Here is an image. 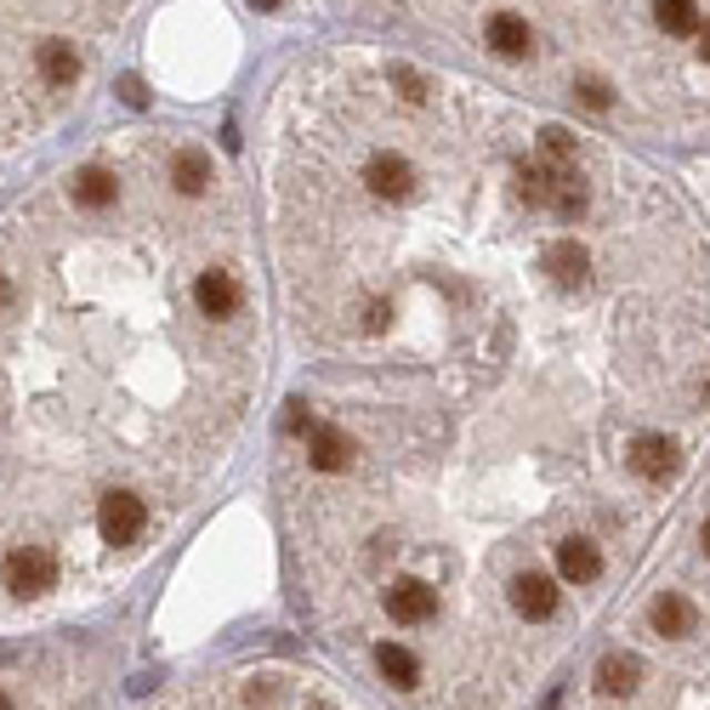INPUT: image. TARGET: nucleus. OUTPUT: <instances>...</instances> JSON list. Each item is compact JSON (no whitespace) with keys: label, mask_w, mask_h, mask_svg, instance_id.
Returning a JSON list of instances; mask_svg holds the SVG:
<instances>
[{"label":"nucleus","mask_w":710,"mask_h":710,"mask_svg":"<svg viewBox=\"0 0 710 710\" xmlns=\"http://www.w3.org/2000/svg\"><path fill=\"white\" fill-rule=\"evenodd\" d=\"M626 466H631V478H642L648 489H666L682 471V444L666 438V433H637L626 444Z\"/></svg>","instance_id":"20e7f679"},{"label":"nucleus","mask_w":710,"mask_h":710,"mask_svg":"<svg viewBox=\"0 0 710 710\" xmlns=\"http://www.w3.org/2000/svg\"><path fill=\"white\" fill-rule=\"evenodd\" d=\"M165 182L176 187L182 200H205L211 194V182H216V165H211V154L205 149H171V160H165Z\"/></svg>","instance_id":"6e6552de"},{"label":"nucleus","mask_w":710,"mask_h":710,"mask_svg":"<svg viewBox=\"0 0 710 710\" xmlns=\"http://www.w3.org/2000/svg\"><path fill=\"white\" fill-rule=\"evenodd\" d=\"M506 602L517 620H529V626H546L557 620V608H562V591L551 575H535V568H524V575H511L506 580Z\"/></svg>","instance_id":"423d86ee"},{"label":"nucleus","mask_w":710,"mask_h":710,"mask_svg":"<svg viewBox=\"0 0 710 710\" xmlns=\"http://www.w3.org/2000/svg\"><path fill=\"white\" fill-rule=\"evenodd\" d=\"M307 466L318 471V478H347V471L358 466V449H353V438H347V426L313 420V426H307Z\"/></svg>","instance_id":"39448f33"},{"label":"nucleus","mask_w":710,"mask_h":710,"mask_svg":"<svg viewBox=\"0 0 710 710\" xmlns=\"http://www.w3.org/2000/svg\"><path fill=\"white\" fill-rule=\"evenodd\" d=\"M557 575H562L568 586H597V580H602V551H597V540L562 535V540H557Z\"/></svg>","instance_id":"1a4fd4ad"},{"label":"nucleus","mask_w":710,"mask_h":710,"mask_svg":"<svg viewBox=\"0 0 710 710\" xmlns=\"http://www.w3.org/2000/svg\"><path fill=\"white\" fill-rule=\"evenodd\" d=\"M648 626L666 637V642H682V637H693V626H699V613H693V602L682 597V591H659L653 597V608H648Z\"/></svg>","instance_id":"9d476101"},{"label":"nucleus","mask_w":710,"mask_h":710,"mask_svg":"<svg viewBox=\"0 0 710 710\" xmlns=\"http://www.w3.org/2000/svg\"><path fill=\"white\" fill-rule=\"evenodd\" d=\"M382 608H387V620L404 626V631H420V626H438V613H444V597L433 580H415V575H398L387 591H382Z\"/></svg>","instance_id":"f03ea898"},{"label":"nucleus","mask_w":710,"mask_h":710,"mask_svg":"<svg viewBox=\"0 0 710 710\" xmlns=\"http://www.w3.org/2000/svg\"><path fill=\"white\" fill-rule=\"evenodd\" d=\"M693 45H699V63L710 69V18H704V29H699V40H693Z\"/></svg>","instance_id":"ddd939ff"},{"label":"nucleus","mask_w":710,"mask_h":710,"mask_svg":"<svg viewBox=\"0 0 710 710\" xmlns=\"http://www.w3.org/2000/svg\"><path fill=\"white\" fill-rule=\"evenodd\" d=\"M313 710H318V704H313Z\"/></svg>","instance_id":"f3484780"},{"label":"nucleus","mask_w":710,"mask_h":710,"mask_svg":"<svg viewBox=\"0 0 710 710\" xmlns=\"http://www.w3.org/2000/svg\"><path fill=\"white\" fill-rule=\"evenodd\" d=\"M0 580H7L12 597H45V591H58L63 562H58L52 546H7V557H0Z\"/></svg>","instance_id":"f257e3e1"},{"label":"nucleus","mask_w":710,"mask_h":710,"mask_svg":"<svg viewBox=\"0 0 710 710\" xmlns=\"http://www.w3.org/2000/svg\"><path fill=\"white\" fill-rule=\"evenodd\" d=\"M375 666H382L393 688H420V659L404 642H375Z\"/></svg>","instance_id":"f8f14e48"},{"label":"nucleus","mask_w":710,"mask_h":710,"mask_svg":"<svg viewBox=\"0 0 710 710\" xmlns=\"http://www.w3.org/2000/svg\"><path fill=\"white\" fill-rule=\"evenodd\" d=\"M637 688H642V659H637V653H608L602 666H597V693L631 699Z\"/></svg>","instance_id":"9b49d317"},{"label":"nucleus","mask_w":710,"mask_h":710,"mask_svg":"<svg viewBox=\"0 0 710 710\" xmlns=\"http://www.w3.org/2000/svg\"><path fill=\"white\" fill-rule=\"evenodd\" d=\"M142 529H149V500H142L136 489H109L98 500V540L125 551L142 540Z\"/></svg>","instance_id":"7ed1b4c3"},{"label":"nucleus","mask_w":710,"mask_h":710,"mask_svg":"<svg viewBox=\"0 0 710 710\" xmlns=\"http://www.w3.org/2000/svg\"><path fill=\"white\" fill-rule=\"evenodd\" d=\"M699 546H704V557H710V517H704V524H699Z\"/></svg>","instance_id":"4468645a"},{"label":"nucleus","mask_w":710,"mask_h":710,"mask_svg":"<svg viewBox=\"0 0 710 710\" xmlns=\"http://www.w3.org/2000/svg\"><path fill=\"white\" fill-rule=\"evenodd\" d=\"M256 7H262V12H273V7H278V0H256Z\"/></svg>","instance_id":"2eb2a0df"},{"label":"nucleus","mask_w":710,"mask_h":710,"mask_svg":"<svg viewBox=\"0 0 710 710\" xmlns=\"http://www.w3.org/2000/svg\"><path fill=\"white\" fill-rule=\"evenodd\" d=\"M0 710H12V699H7V693H0Z\"/></svg>","instance_id":"dca6fc26"},{"label":"nucleus","mask_w":710,"mask_h":710,"mask_svg":"<svg viewBox=\"0 0 710 710\" xmlns=\"http://www.w3.org/2000/svg\"><path fill=\"white\" fill-rule=\"evenodd\" d=\"M194 307H200V318H211V324L240 318V307H245L240 278H233L227 267H205V273H194Z\"/></svg>","instance_id":"0eeeda50"}]
</instances>
